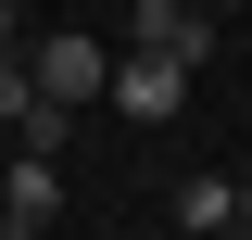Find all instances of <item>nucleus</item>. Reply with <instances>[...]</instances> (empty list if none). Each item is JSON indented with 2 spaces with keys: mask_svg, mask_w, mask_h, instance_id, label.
<instances>
[{
  "mask_svg": "<svg viewBox=\"0 0 252 240\" xmlns=\"http://www.w3.org/2000/svg\"><path fill=\"white\" fill-rule=\"evenodd\" d=\"M26 76H38V101H63V114H89V101H101V76H114V51H101L89 26H51V38L26 51Z\"/></svg>",
  "mask_w": 252,
  "mask_h": 240,
  "instance_id": "f257e3e1",
  "label": "nucleus"
},
{
  "mask_svg": "<svg viewBox=\"0 0 252 240\" xmlns=\"http://www.w3.org/2000/svg\"><path fill=\"white\" fill-rule=\"evenodd\" d=\"M101 101H114L126 126H177V114H189V63H164V51H126L114 76H101Z\"/></svg>",
  "mask_w": 252,
  "mask_h": 240,
  "instance_id": "f03ea898",
  "label": "nucleus"
},
{
  "mask_svg": "<svg viewBox=\"0 0 252 240\" xmlns=\"http://www.w3.org/2000/svg\"><path fill=\"white\" fill-rule=\"evenodd\" d=\"M126 51H164V63H215V13L202 0H126Z\"/></svg>",
  "mask_w": 252,
  "mask_h": 240,
  "instance_id": "7ed1b4c3",
  "label": "nucleus"
},
{
  "mask_svg": "<svg viewBox=\"0 0 252 240\" xmlns=\"http://www.w3.org/2000/svg\"><path fill=\"white\" fill-rule=\"evenodd\" d=\"M51 215H63V164L51 152H13V164H0V228L13 240H51Z\"/></svg>",
  "mask_w": 252,
  "mask_h": 240,
  "instance_id": "20e7f679",
  "label": "nucleus"
},
{
  "mask_svg": "<svg viewBox=\"0 0 252 240\" xmlns=\"http://www.w3.org/2000/svg\"><path fill=\"white\" fill-rule=\"evenodd\" d=\"M177 228L189 240H227V228H240V177H189L177 190Z\"/></svg>",
  "mask_w": 252,
  "mask_h": 240,
  "instance_id": "39448f33",
  "label": "nucleus"
},
{
  "mask_svg": "<svg viewBox=\"0 0 252 240\" xmlns=\"http://www.w3.org/2000/svg\"><path fill=\"white\" fill-rule=\"evenodd\" d=\"M63 139H76L63 101H26V114H13V152H51V164H63Z\"/></svg>",
  "mask_w": 252,
  "mask_h": 240,
  "instance_id": "423d86ee",
  "label": "nucleus"
},
{
  "mask_svg": "<svg viewBox=\"0 0 252 240\" xmlns=\"http://www.w3.org/2000/svg\"><path fill=\"white\" fill-rule=\"evenodd\" d=\"M26 101H38V76H26V51H0V126L26 114Z\"/></svg>",
  "mask_w": 252,
  "mask_h": 240,
  "instance_id": "0eeeda50",
  "label": "nucleus"
},
{
  "mask_svg": "<svg viewBox=\"0 0 252 240\" xmlns=\"http://www.w3.org/2000/svg\"><path fill=\"white\" fill-rule=\"evenodd\" d=\"M0 51H13V0H0Z\"/></svg>",
  "mask_w": 252,
  "mask_h": 240,
  "instance_id": "6e6552de",
  "label": "nucleus"
},
{
  "mask_svg": "<svg viewBox=\"0 0 252 240\" xmlns=\"http://www.w3.org/2000/svg\"><path fill=\"white\" fill-rule=\"evenodd\" d=\"M240 228H252V177H240Z\"/></svg>",
  "mask_w": 252,
  "mask_h": 240,
  "instance_id": "1a4fd4ad",
  "label": "nucleus"
}]
</instances>
